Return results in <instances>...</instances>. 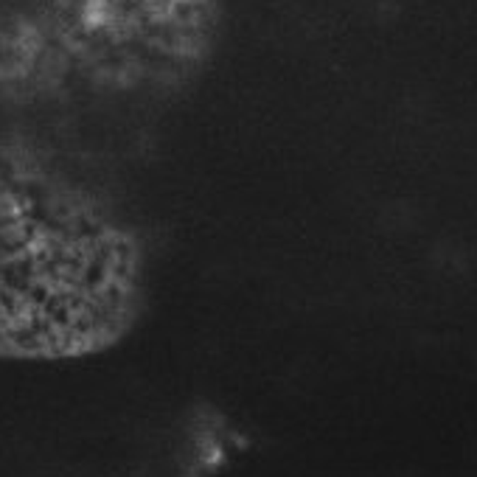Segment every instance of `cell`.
I'll list each match as a JSON object with an SVG mask.
<instances>
[{"label": "cell", "mask_w": 477, "mask_h": 477, "mask_svg": "<svg viewBox=\"0 0 477 477\" xmlns=\"http://www.w3.org/2000/svg\"><path fill=\"white\" fill-rule=\"evenodd\" d=\"M141 312L132 233L53 163L0 147V360L112 349Z\"/></svg>", "instance_id": "6da1fadb"}]
</instances>
